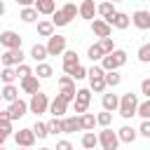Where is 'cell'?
I'll return each instance as SVG.
<instances>
[{"mask_svg": "<svg viewBox=\"0 0 150 150\" xmlns=\"http://www.w3.org/2000/svg\"><path fill=\"white\" fill-rule=\"evenodd\" d=\"M120 115L124 120H131L134 115H138V94L127 91L120 96Z\"/></svg>", "mask_w": 150, "mask_h": 150, "instance_id": "cell-1", "label": "cell"}, {"mask_svg": "<svg viewBox=\"0 0 150 150\" xmlns=\"http://www.w3.org/2000/svg\"><path fill=\"white\" fill-rule=\"evenodd\" d=\"M98 143H101L103 150H117L122 141H120V134L117 131H112L110 127H103L98 131Z\"/></svg>", "mask_w": 150, "mask_h": 150, "instance_id": "cell-2", "label": "cell"}, {"mask_svg": "<svg viewBox=\"0 0 150 150\" xmlns=\"http://www.w3.org/2000/svg\"><path fill=\"white\" fill-rule=\"evenodd\" d=\"M124 63H127V52H124V49H115V52L105 54L103 61H101V66H103L105 70H117V68H122Z\"/></svg>", "mask_w": 150, "mask_h": 150, "instance_id": "cell-3", "label": "cell"}, {"mask_svg": "<svg viewBox=\"0 0 150 150\" xmlns=\"http://www.w3.org/2000/svg\"><path fill=\"white\" fill-rule=\"evenodd\" d=\"M28 105H30V112H35V115L40 117L42 112H47V110H49L52 101L47 98V94H45V91H38V94H33V96H30Z\"/></svg>", "mask_w": 150, "mask_h": 150, "instance_id": "cell-4", "label": "cell"}, {"mask_svg": "<svg viewBox=\"0 0 150 150\" xmlns=\"http://www.w3.org/2000/svg\"><path fill=\"white\" fill-rule=\"evenodd\" d=\"M47 49H49V56H59L66 52V35H52L47 38Z\"/></svg>", "mask_w": 150, "mask_h": 150, "instance_id": "cell-5", "label": "cell"}, {"mask_svg": "<svg viewBox=\"0 0 150 150\" xmlns=\"http://www.w3.org/2000/svg\"><path fill=\"white\" fill-rule=\"evenodd\" d=\"M35 131H33V127L30 129H19L16 134H14V141H16V145L19 148H33V143H35Z\"/></svg>", "mask_w": 150, "mask_h": 150, "instance_id": "cell-6", "label": "cell"}, {"mask_svg": "<svg viewBox=\"0 0 150 150\" xmlns=\"http://www.w3.org/2000/svg\"><path fill=\"white\" fill-rule=\"evenodd\" d=\"M0 45L5 49H19L21 47V35L14 30H2L0 33Z\"/></svg>", "mask_w": 150, "mask_h": 150, "instance_id": "cell-7", "label": "cell"}, {"mask_svg": "<svg viewBox=\"0 0 150 150\" xmlns=\"http://www.w3.org/2000/svg\"><path fill=\"white\" fill-rule=\"evenodd\" d=\"M23 59H26V54L21 52V47L19 49H5V54H2V66H19V63H23Z\"/></svg>", "mask_w": 150, "mask_h": 150, "instance_id": "cell-8", "label": "cell"}, {"mask_svg": "<svg viewBox=\"0 0 150 150\" xmlns=\"http://www.w3.org/2000/svg\"><path fill=\"white\" fill-rule=\"evenodd\" d=\"M91 33H94L96 38H110L112 26H110V21H105V19H94V21H91Z\"/></svg>", "mask_w": 150, "mask_h": 150, "instance_id": "cell-9", "label": "cell"}, {"mask_svg": "<svg viewBox=\"0 0 150 150\" xmlns=\"http://www.w3.org/2000/svg\"><path fill=\"white\" fill-rule=\"evenodd\" d=\"M7 110H9V117L12 120H21L28 110H30V105L26 103V101H21V98H16V101H12L9 105H7Z\"/></svg>", "mask_w": 150, "mask_h": 150, "instance_id": "cell-10", "label": "cell"}, {"mask_svg": "<svg viewBox=\"0 0 150 150\" xmlns=\"http://www.w3.org/2000/svg\"><path fill=\"white\" fill-rule=\"evenodd\" d=\"M131 23L138 28V30H148L150 28V12L148 9H136L131 14Z\"/></svg>", "mask_w": 150, "mask_h": 150, "instance_id": "cell-11", "label": "cell"}, {"mask_svg": "<svg viewBox=\"0 0 150 150\" xmlns=\"http://www.w3.org/2000/svg\"><path fill=\"white\" fill-rule=\"evenodd\" d=\"M80 66V56H77V52L75 49H66L63 52V73H73V68H77Z\"/></svg>", "mask_w": 150, "mask_h": 150, "instance_id": "cell-12", "label": "cell"}, {"mask_svg": "<svg viewBox=\"0 0 150 150\" xmlns=\"http://www.w3.org/2000/svg\"><path fill=\"white\" fill-rule=\"evenodd\" d=\"M98 14V5H94V0H82L80 5V16L87 21H94V16Z\"/></svg>", "mask_w": 150, "mask_h": 150, "instance_id": "cell-13", "label": "cell"}, {"mask_svg": "<svg viewBox=\"0 0 150 150\" xmlns=\"http://www.w3.org/2000/svg\"><path fill=\"white\" fill-rule=\"evenodd\" d=\"M21 89H23L26 94H30V96L38 94V91H40V77H38L35 73L28 75V77H23V80H21Z\"/></svg>", "mask_w": 150, "mask_h": 150, "instance_id": "cell-14", "label": "cell"}, {"mask_svg": "<svg viewBox=\"0 0 150 150\" xmlns=\"http://www.w3.org/2000/svg\"><path fill=\"white\" fill-rule=\"evenodd\" d=\"M66 110H68V101H63V98L56 94V98H54V101H52V105H49L52 117H63V115H66Z\"/></svg>", "mask_w": 150, "mask_h": 150, "instance_id": "cell-15", "label": "cell"}, {"mask_svg": "<svg viewBox=\"0 0 150 150\" xmlns=\"http://www.w3.org/2000/svg\"><path fill=\"white\" fill-rule=\"evenodd\" d=\"M47 56H49V49H47V45H40V42H35V45L30 47V59H33L35 63H42Z\"/></svg>", "mask_w": 150, "mask_h": 150, "instance_id": "cell-16", "label": "cell"}, {"mask_svg": "<svg viewBox=\"0 0 150 150\" xmlns=\"http://www.w3.org/2000/svg\"><path fill=\"white\" fill-rule=\"evenodd\" d=\"M129 23H131V16H129V14H124V12H117V14L110 19V26H112V28H117V30L129 28Z\"/></svg>", "mask_w": 150, "mask_h": 150, "instance_id": "cell-17", "label": "cell"}, {"mask_svg": "<svg viewBox=\"0 0 150 150\" xmlns=\"http://www.w3.org/2000/svg\"><path fill=\"white\" fill-rule=\"evenodd\" d=\"M40 14H45V16H52L54 12H56V2L54 0H35V5H33Z\"/></svg>", "mask_w": 150, "mask_h": 150, "instance_id": "cell-18", "label": "cell"}, {"mask_svg": "<svg viewBox=\"0 0 150 150\" xmlns=\"http://www.w3.org/2000/svg\"><path fill=\"white\" fill-rule=\"evenodd\" d=\"M38 35L40 38H52L54 35V21L52 19H40L38 21Z\"/></svg>", "mask_w": 150, "mask_h": 150, "instance_id": "cell-19", "label": "cell"}, {"mask_svg": "<svg viewBox=\"0 0 150 150\" xmlns=\"http://www.w3.org/2000/svg\"><path fill=\"white\" fill-rule=\"evenodd\" d=\"M105 87H108L105 75H94V77H89V89H91L94 94H103Z\"/></svg>", "mask_w": 150, "mask_h": 150, "instance_id": "cell-20", "label": "cell"}, {"mask_svg": "<svg viewBox=\"0 0 150 150\" xmlns=\"http://www.w3.org/2000/svg\"><path fill=\"white\" fill-rule=\"evenodd\" d=\"M101 105H103V110H120V96L117 94H103V98H101Z\"/></svg>", "mask_w": 150, "mask_h": 150, "instance_id": "cell-21", "label": "cell"}, {"mask_svg": "<svg viewBox=\"0 0 150 150\" xmlns=\"http://www.w3.org/2000/svg\"><path fill=\"white\" fill-rule=\"evenodd\" d=\"M63 129H66V134L84 131L82 129V117H63Z\"/></svg>", "mask_w": 150, "mask_h": 150, "instance_id": "cell-22", "label": "cell"}, {"mask_svg": "<svg viewBox=\"0 0 150 150\" xmlns=\"http://www.w3.org/2000/svg\"><path fill=\"white\" fill-rule=\"evenodd\" d=\"M117 134H120V141H122V143H134V141H136V136H138V129H134V127L124 124Z\"/></svg>", "mask_w": 150, "mask_h": 150, "instance_id": "cell-23", "label": "cell"}, {"mask_svg": "<svg viewBox=\"0 0 150 150\" xmlns=\"http://www.w3.org/2000/svg\"><path fill=\"white\" fill-rule=\"evenodd\" d=\"M98 14L105 19V21H110L115 14H117V9H115V2H110V0H105V2H101L98 5Z\"/></svg>", "mask_w": 150, "mask_h": 150, "instance_id": "cell-24", "label": "cell"}, {"mask_svg": "<svg viewBox=\"0 0 150 150\" xmlns=\"http://www.w3.org/2000/svg\"><path fill=\"white\" fill-rule=\"evenodd\" d=\"M38 9L35 7H21V12H19V19L23 21V23H35L38 21Z\"/></svg>", "mask_w": 150, "mask_h": 150, "instance_id": "cell-25", "label": "cell"}, {"mask_svg": "<svg viewBox=\"0 0 150 150\" xmlns=\"http://www.w3.org/2000/svg\"><path fill=\"white\" fill-rule=\"evenodd\" d=\"M87 56H89V59H91V61L96 63V61H103V56H105V52H103V47H101L98 42H94V45H91V47L87 49Z\"/></svg>", "mask_w": 150, "mask_h": 150, "instance_id": "cell-26", "label": "cell"}, {"mask_svg": "<svg viewBox=\"0 0 150 150\" xmlns=\"http://www.w3.org/2000/svg\"><path fill=\"white\" fill-rule=\"evenodd\" d=\"M0 77H2V82H5V84H14V80H16L19 75H16V68H14V66H2Z\"/></svg>", "mask_w": 150, "mask_h": 150, "instance_id": "cell-27", "label": "cell"}, {"mask_svg": "<svg viewBox=\"0 0 150 150\" xmlns=\"http://www.w3.org/2000/svg\"><path fill=\"white\" fill-rule=\"evenodd\" d=\"M96 145H101V143H98V136H96L94 131H87V134L82 136V148H84V150H94Z\"/></svg>", "mask_w": 150, "mask_h": 150, "instance_id": "cell-28", "label": "cell"}, {"mask_svg": "<svg viewBox=\"0 0 150 150\" xmlns=\"http://www.w3.org/2000/svg\"><path fill=\"white\" fill-rule=\"evenodd\" d=\"M2 98H5L7 103L16 101V98H19V87H14V84H5V87H2Z\"/></svg>", "mask_w": 150, "mask_h": 150, "instance_id": "cell-29", "label": "cell"}, {"mask_svg": "<svg viewBox=\"0 0 150 150\" xmlns=\"http://www.w3.org/2000/svg\"><path fill=\"white\" fill-rule=\"evenodd\" d=\"M35 75H38L40 80H49V77L54 75V70H52V66H49V63H45V61H42V63H38Z\"/></svg>", "mask_w": 150, "mask_h": 150, "instance_id": "cell-30", "label": "cell"}, {"mask_svg": "<svg viewBox=\"0 0 150 150\" xmlns=\"http://www.w3.org/2000/svg\"><path fill=\"white\" fill-rule=\"evenodd\" d=\"M80 117H82V129H84V131H94V127L98 124L96 115H91V112H84V115H80Z\"/></svg>", "mask_w": 150, "mask_h": 150, "instance_id": "cell-31", "label": "cell"}, {"mask_svg": "<svg viewBox=\"0 0 150 150\" xmlns=\"http://www.w3.org/2000/svg\"><path fill=\"white\" fill-rule=\"evenodd\" d=\"M47 127H49V134H66V129H63V120L61 117H52L49 122H47Z\"/></svg>", "mask_w": 150, "mask_h": 150, "instance_id": "cell-32", "label": "cell"}, {"mask_svg": "<svg viewBox=\"0 0 150 150\" xmlns=\"http://www.w3.org/2000/svg\"><path fill=\"white\" fill-rule=\"evenodd\" d=\"M59 96L63 98V101H75L77 98V89H75V84H70V87H63V89H59Z\"/></svg>", "mask_w": 150, "mask_h": 150, "instance_id": "cell-33", "label": "cell"}, {"mask_svg": "<svg viewBox=\"0 0 150 150\" xmlns=\"http://www.w3.org/2000/svg\"><path fill=\"white\" fill-rule=\"evenodd\" d=\"M33 131H35L38 138H47V136H49V127H47V122H40V120L33 124Z\"/></svg>", "mask_w": 150, "mask_h": 150, "instance_id": "cell-34", "label": "cell"}, {"mask_svg": "<svg viewBox=\"0 0 150 150\" xmlns=\"http://www.w3.org/2000/svg\"><path fill=\"white\" fill-rule=\"evenodd\" d=\"M136 56H138V61H141V63H150V42L141 45V47H138V52H136Z\"/></svg>", "mask_w": 150, "mask_h": 150, "instance_id": "cell-35", "label": "cell"}, {"mask_svg": "<svg viewBox=\"0 0 150 150\" xmlns=\"http://www.w3.org/2000/svg\"><path fill=\"white\" fill-rule=\"evenodd\" d=\"M63 14H66V16L73 21L75 16H80V7H77L75 2H66V5H63Z\"/></svg>", "mask_w": 150, "mask_h": 150, "instance_id": "cell-36", "label": "cell"}, {"mask_svg": "<svg viewBox=\"0 0 150 150\" xmlns=\"http://www.w3.org/2000/svg\"><path fill=\"white\" fill-rule=\"evenodd\" d=\"M52 21H54V26H68V23H70V19L63 14V9H56V12L52 14Z\"/></svg>", "mask_w": 150, "mask_h": 150, "instance_id": "cell-37", "label": "cell"}, {"mask_svg": "<svg viewBox=\"0 0 150 150\" xmlns=\"http://www.w3.org/2000/svg\"><path fill=\"white\" fill-rule=\"evenodd\" d=\"M105 82H108V87H117L122 82V75L117 70H105Z\"/></svg>", "mask_w": 150, "mask_h": 150, "instance_id": "cell-38", "label": "cell"}, {"mask_svg": "<svg viewBox=\"0 0 150 150\" xmlns=\"http://www.w3.org/2000/svg\"><path fill=\"white\" fill-rule=\"evenodd\" d=\"M7 136H12V120H9V117L0 120V138L5 141Z\"/></svg>", "mask_w": 150, "mask_h": 150, "instance_id": "cell-39", "label": "cell"}, {"mask_svg": "<svg viewBox=\"0 0 150 150\" xmlns=\"http://www.w3.org/2000/svg\"><path fill=\"white\" fill-rule=\"evenodd\" d=\"M96 120H98L101 127H110V122H112V112H110V110H103V112L96 115Z\"/></svg>", "mask_w": 150, "mask_h": 150, "instance_id": "cell-40", "label": "cell"}, {"mask_svg": "<svg viewBox=\"0 0 150 150\" xmlns=\"http://www.w3.org/2000/svg\"><path fill=\"white\" fill-rule=\"evenodd\" d=\"M98 45L103 47V52H105V54L115 52V42H112V38H98Z\"/></svg>", "mask_w": 150, "mask_h": 150, "instance_id": "cell-41", "label": "cell"}, {"mask_svg": "<svg viewBox=\"0 0 150 150\" xmlns=\"http://www.w3.org/2000/svg\"><path fill=\"white\" fill-rule=\"evenodd\" d=\"M16 75H19V80H23V77L33 75V68H30L28 63H19V66H16Z\"/></svg>", "mask_w": 150, "mask_h": 150, "instance_id": "cell-42", "label": "cell"}, {"mask_svg": "<svg viewBox=\"0 0 150 150\" xmlns=\"http://www.w3.org/2000/svg\"><path fill=\"white\" fill-rule=\"evenodd\" d=\"M70 75H73V80L77 82V80H84V77H89V70H87L84 66H77V68H73V73H70Z\"/></svg>", "mask_w": 150, "mask_h": 150, "instance_id": "cell-43", "label": "cell"}, {"mask_svg": "<svg viewBox=\"0 0 150 150\" xmlns=\"http://www.w3.org/2000/svg\"><path fill=\"white\" fill-rule=\"evenodd\" d=\"M138 115L143 120H150V98H145L143 103H138Z\"/></svg>", "mask_w": 150, "mask_h": 150, "instance_id": "cell-44", "label": "cell"}, {"mask_svg": "<svg viewBox=\"0 0 150 150\" xmlns=\"http://www.w3.org/2000/svg\"><path fill=\"white\" fill-rule=\"evenodd\" d=\"M75 101L89 103V101H91V89H77V98H75Z\"/></svg>", "mask_w": 150, "mask_h": 150, "instance_id": "cell-45", "label": "cell"}, {"mask_svg": "<svg viewBox=\"0 0 150 150\" xmlns=\"http://www.w3.org/2000/svg\"><path fill=\"white\" fill-rule=\"evenodd\" d=\"M138 134H141L143 138H150V120H143V122H141V127H138Z\"/></svg>", "mask_w": 150, "mask_h": 150, "instance_id": "cell-46", "label": "cell"}, {"mask_svg": "<svg viewBox=\"0 0 150 150\" xmlns=\"http://www.w3.org/2000/svg\"><path fill=\"white\" fill-rule=\"evenodd\" d=\"M141 94H145V98H150V77H145L141 82Z\"/></svg>", "mask_w": 150, "mask_h": 150, "instance_id": "cell-47", "label": "cell"}, {"mask_svg": "<svg viewBox=\"0 0 150 150\" xmlns=\"http://www.w3.org/2000/svg\"><path fill=\"white\" fill-rule=\"evenodd\" d=\"M54 150H75V148H73V143H70V141H59Z\"/></svg>", "mask_w": 150, "mask_h": 150, "instance_id": "cell-48", "label": "cell"}, {"mask_svg": "<svg viewBox=\"0 0 150 150\" xmlns=\"http://www.w3.org/2000/svg\"><path fill=\"white\" fill-rule=\"evenodd\" d=\"M73 103H75V112H80V115H84L89 108V103H80V101H73Z\"/></svg>", "mask_w": 150, "mask_h": 150, "instance_id": "cell-49", "label": "cell"}, {"mask_svg": "<svg viewBox=\"0 0 150 150\" xmlns=\"http://www.w3.org/2000/svg\"><path fill=\"white\" fill-rule=\"evenodd\" d=\"M16 5H21V7H33L35 0H16Z\"/></svg>", "mask_w": 150, "mask_h": 150, "instance_id": "cell-50", "label": "cell"}, {"mask_svg": "<svg viewBox=\"0 0 150 150\" xmlns=\"http://www.w3.org/2000/svg\"><path fill=\"white\" fill-rule=\"evenodd\" d=\"M16 150H30V148H19V145H16Z\"/></svg>", "mask_w": 150, "mask_h": 150, "instance_id": "cell-51", "label": "cell"}, {"mask_svg": "<svg viewBox=\"0 0 150 150\" xmlns=\"http://www.w3.org/2000/svg\"><path fill=\"white\" fill-rule=\"evenodd\" d=\"M40 150H54V148H40Z\"/></svg>", "mask_w": 150, "mask_h": 150, "instance_id": "cell-52", "label": "cell"}, {"mask_svg": "<svg viewBox=\"0 0 150 150\" xmlns=\"http://www.w3.org/2000/svg\"><path fill=\"white\" fill-rule=\"evenodd\" d=\"M110 2H122V0H110Z\"/></svg>", "mask_w": 150, "mask_h": 150, "instance_id": "cell-53", "label": "cell"}, {"mask_svg": "<svg viewBox=\"0 0 150 150\" xmlns=\"http://www.w3.org/2000/svg\"><path fill=\"white\" fill-rule=\"evenodd\" d=\"M0 150H7V148H0Z\"/></svg>", "mask_w": 150, "mask_h": 150, "instance_id": "cell-54", "label": "cell"}, {"mask_svg": "<svg viewBox=\"0 0 150 150\" xmlns=\"http://www.w3.org/2000/svg\"><path fill=\"white\" fill-rule=\"evenodd\" d=\"M94 150H96V148H94Z\"/></svg>", "mask_w": 150, "mask_h": 150, "instance_id": "cell-55", "label": "cell"}]
</instances>
